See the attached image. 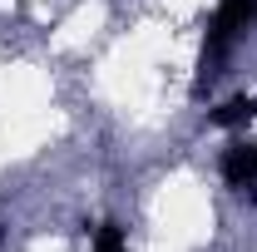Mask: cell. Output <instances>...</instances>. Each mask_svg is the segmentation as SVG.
I'll return each instance as SVG.
<instances>
[{
  "instance_id": "obj_1",
  "label": "cell",
  "mask_w": 257,
  "mask_h": 252,
  "mask_svg": "<svg viewBox=\"0 0 257 252\" xmlns=\"http://www.w3.org/2000/svg\"><path fill=\"white\" fill-rule=\"evenodd\" d=\"M252 15H257V0H218V10H213V20H208V30H203V60H198V84H193V94H203V89L218 79L232 40L247 30Z\"/></svg>"
},
{
  "instance_id": "obj_2",
  "label": "cell",
  "mask_w": 257,
  "mask_h": 252,
  "mask_svg": "<svg viewBox=\"0 0 257 252\" xmlns=\"http://www.w3.org/2000/svg\"><path fill=\"white\" fill-rule=\"evenodd\" d=\"M223 178L242 193H257V144H232L223 154Z\"/></svg>"
},
{
  "instance_id": "obj_3",
  "label": "cell",
  "mask_w": 257,
  "mask_h": 252,
  "mask_svg": "<svg viewBox=\"0 0 257 252\" xmlns=\"http://www.w3.org/2000/svg\"><path fill=\"white\" fill-rule=\"evenodd\" d=\"M252 114H257V94H237V99H227L223 109H213L208 124L213 129H237V124H247Z\"/></svg>"
},
{
  "instance_id": "obj_4",
  "label": "cell",
  "mask_w": 257,
  "mask_h": 252,
  "mask_svg": "<svg viewBox=\"0 0 257 252\" xmlns=\"http://www.w3.org/2000/svg\"><path fill=\"white\" fill-rule=\"evenodd\" d=\"M94 252H128L124 227H119V222H99L94 227Z\"/></svg>"
}]
</instances>
